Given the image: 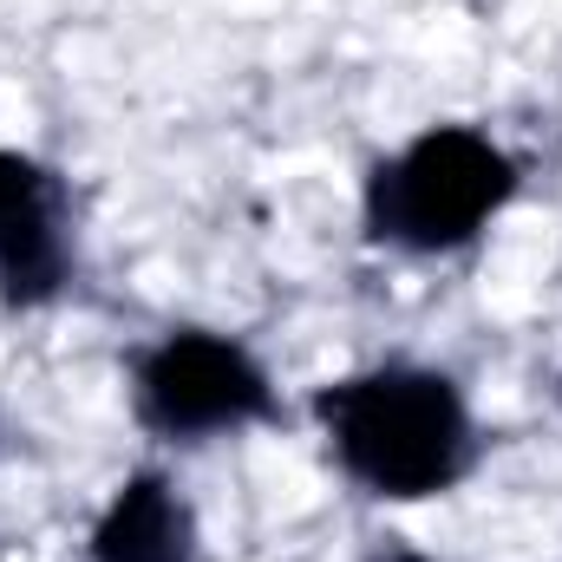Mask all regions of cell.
I'll return each instance as SVG.
<instances>
[{
    "label": "cell",
    "mask_w": 562,
    "mask_h": 562,
    "mask_svg": "<svg viewBox=\"0 0 562 562\" xmlns=\"http://www.w3.org/2000/svg\"><path fill=\"white\" fill-rule=\"evenodd\" d=\"M196 510L164 471H132L92 524V562H196Z\"/></svg>",
    "instance_id": "obj_5"
},
{
    "label": "cell",
    "mask_w": 562,
    "mask_h": 562,
    "mask_svg": "<svg viewBox=\"0 0 562 562\" xmlns=\"http://www.w3.org/2000/svg\"><path fill=\"white\" fill-rule=\"evenodd\" d=\"M72 281V196L53 164L0 144V301L46 307Z\"/></svg>",
    "instance_id": "obj_4"
},
{
    "label": "cell",
    "mask_w": 562,
    "mask_h": 562,
    "mask_svg": "<svg viewBox=\"0 0 562 562\" xmlns=\"http://www.w3.org/2000/svg\"><path fill=\"white\" fill-rule=\"evenodd\" d=\"M314 419L327 431L334 464L386 504L445 497L477 464V419L464 406V386L419 360L327 380L314 393Z\"/></svg>",
    "instance_id": "obj_1"
},
{
    "label": "cell",
    "mask_w": 562,
    "mask_h": 562,
    "mask_svg": "<svg viewBox=\"0 0 562 562\" xmlns=\"http://www.w3.org/2000/svg\"><path fill=\"white\" fill-rule=\"evenodd\" d=\"M367 562H438V557H425V550H413V543L386 537V543H373V550H367Z\"/></svg>",
    "instance_id": "obj_6"
},
{
    "label": "cell",
    "mask_w": 562,
    "mask_h": 562,
    "mask_svg": "<svg viewBox=\"0 0 562 562\" xmlns=\"http://www.w3.org/2000/svg\"><path fill=\"white\" fill-rule=\"evenodd\" d=\"M517 196V157L477 125H425L373 164L360 223L367 243L400 256H451L477 243Z\"/></svg>",
    "instance_id": "obj_2"
},
{
    "label": "cell",
    "mask_w": 562,
    "mask_h": 562,
    "mask_svg": "<svg viewBox=\"0 0 562 562\" xmlns=\"http://www.w3.org/2000/svg\"><path fill=\"white\" fill-rule=\"evenodd\" d=\"M276 413V380L236 334L170 327L132 360V419L164 445H210Z\"/></svg>",
    "instance_id": "obj_3"
}]
</instances>
